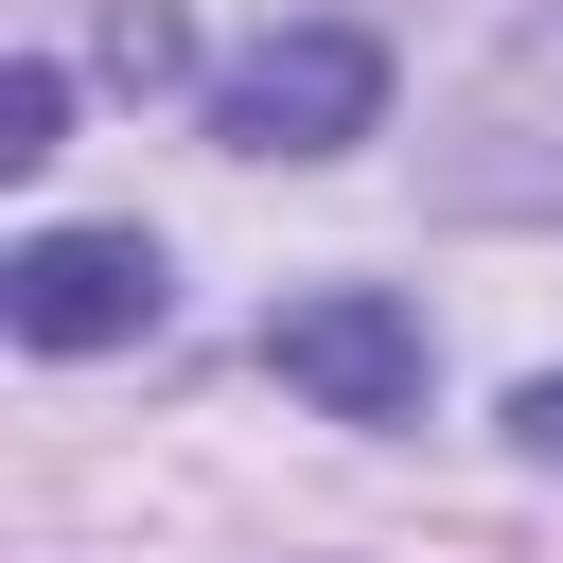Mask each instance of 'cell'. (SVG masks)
<instances>
[{"mask_svg":"<svg viewBox=\"0 0 563 563\" xmlns=\"http://www.w3.org/2000/svg\"><path fill=\"white\" fill-rule=\"evenodd\" d=\"M158 229H35L18 264H0V317H18V352H123V334H158Z\"/></svg>","mask_w":563,"mask_h":563,"instance_id":"cell-3","label":"cell"},{"mask_svg":"<svg viewBox=\"0 0 563 563\" xmlns=\"http://www.w3.org/2000/svg\"><path fill=\"white\" fill-rule=\"evenodd\" d=\"M510 457H545V475H563V369H528V387H510Z\"/></svg>","mask_w":563,"mask_h":563,"instance_id":"cell-6","label":"cell"},{"mask_svg":"<svg viewBox=\"0 0 563 563\" xmlns=\"http://www.w3.org/2000/svg\"><path fill=\"white\" fill-rule=\"evenodd\" d=\"M264 369H282L299 405H334V422H405L440 352H422V299H387V282H317V299L264 317Z\"/></svg>","mask_w":563,"mask_h":563,"instance_id":"cell-2","label":"cell"},{"mask_svg":"<svg viewBox=\"0 0 563 563\" xmlns=\"http://www.w3.org/2000/svg\"><path fill=\"white\" fill-rule=\"evenodd\" d=\"M53 141H70V70H53V53H18V70H0V176H35Z\"/></svg>","mask_w":563,"mask_h":563,"instance_id":"cell-5","label":"cell"},{"mask_svg":"<svg viewBox=\"0 0 563 563\" xmlns=\"http://www.w3.org/2000/svg\"><path fill=\"white\" fill-rule=\"evenodd\" d=\"M387 123V35L369 18H282L211 70V141L229 158H352Z\"/></svg>","mask_w":563,"mask_h":563,"instance_id":"cell-1","label":"cell"},{"mask_svg":"<svg viewBox=\"0 0 563 563\" xmlns=\"http://www.w3.org/2000/svg\"><path fill=\"white\" fill-rule=\"evenodd\" d=\"M106 88H194V35H176V0H106Z\"/></svg>","mask_w":563,"mask_h":563,"instance_id":"cell-4","label":"cell"}]
</instances>
